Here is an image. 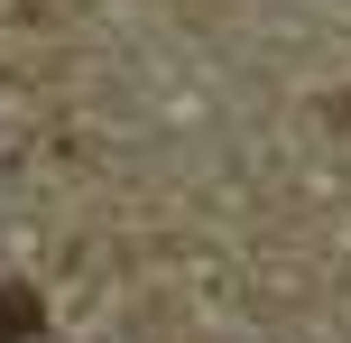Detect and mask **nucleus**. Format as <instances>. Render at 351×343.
<instances>
[{
  "label": "nucleus",
  "instance_id": "obj_1",
  "mask_svg": "<svg viewBox=\"0 0 351 343\" xmlns=\"http://www.w3.org/2000/svg\"><path fill=\"white\" fill-rule=\"evenodd\" d=\"M37 325H47V307H37V288H19V278H10V288H0V343H28Z\"/></svg>",
  "mask_w": 351,
  "mask_h": 343
}]
</instances>
